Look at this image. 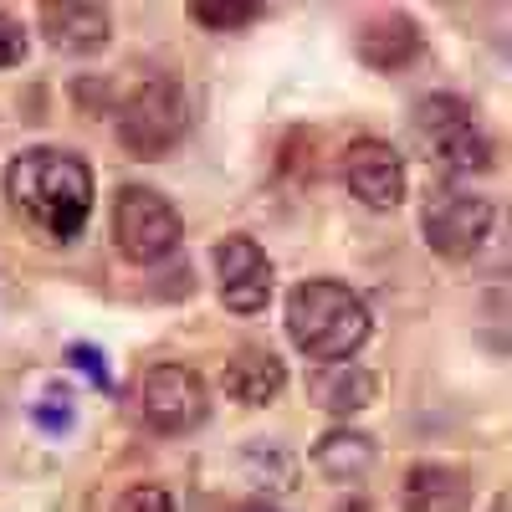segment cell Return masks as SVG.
Listing matches in <instances>:
<instances>
[{"label": "cell", "mask_w": 512, "mask_h": 512, "mask_svg": "<svg viewBox=\"0 0 512 512\" xmlns=\"http://www.w3.org/2000/svg\"><path fill=\"white\" fill-rule=\"evenodd\" d=\"M6 200L21 221L41 226L52 241H72L93 216V169L72 149L31 144L6 169Z\"/></svg>", "instance_id": "6da1fadb"}, {"label": "cell", "mask_w": 512, "mask_h": 512, "mask_svg": "<svg viewBox=\"0 0 512 512\" xmlns=\"http://www.w3.org/2000/svg\"><path fill=\"white\" fill-rule=\"evenodd\" d=\"M287 333L313 364H344L354 359L369 333H374V313L369 303L338 277H308L297 282L287 297Z\"/></svg>", "instance_id": "7a4b0ae2"}, {"label": "cell", "mask_w": 512, "mask_h": 512, "mask_svg": "<svg viewBox=\"0 0 512 512\" xmlns=\"http://www.w3.org/2000/svg\"><path fill=\"white\" fill-rule=\"evenodd\" d=\"M185 128H190V98L175 72H144L118 103V139L139 159L169 154L185 139Z\"/></svg>", "instance_id": "3957f363"}, {"label": "cell", "mask_w": 512, "mask_h": 512, "mask_svg": "<svg viewBox=\"0 0 512 512\" xmlns=\"http://www.w3.org/2000/svg\"><path fill=\"white\" fill-rule=\"evenodd\" d=\"M415 139L436 159L441 175H451V180L487 175L492 169V139L477 128L472 108L451 93H431V98L415 103Z\"/></svg>", "instance_id": "277c9868"}, {"label": "cell", "mask_w": 512, "mask_h": 512, "mask_svg": "<svg viewBox=\"0 0 512 512\" xmlns=\"http://www.w3.org/2000/svg\"><path fill=\"white\" fill-rule=\"evenodd\" d=\"M497 226V205L487 195H472L461 185H436L425 195V210H420V231H425V246L446 262H466L487 246Z\"/></svg>", "instance_id": "5b68a950"}, {"label": "cell", "mask_w": 512, "mask_h": 512, "mask_svg": "<svg viewBox=\"0 0 512 512\" xmlns=\"http://www.w3.org/2000/svg\"><path fill=\"white\" fill-rule=\"evenodd\" d=\"M113 241L128 262H164L180 246V210L169 205L154 185H123L113 195Z\"/></svg>", "instance_id": "8992f818"}, {"label": "cell", "mask_w": 512, "mask_h": 512, "mask_svg": "<svg viewBox=\"0 0 512 512\" xmlns=\"http://www.w3.org/2000/svg\"><path fill=\"white\" fill-rule=\"evenodd\" d=\"M134 405L139 420L159 436H185L205 420L210 395H205V379L190 364H149L134 384Z\"/></svg>", "instance_id": "52a82bcc"}, {"label": "cell", "mask_w": 512, "mask_h": 512, "mask_svg": "<svg viewBox=\"0 0 512 512\" xmlns=\"http://www.w3.org/2000/svg\"><path fill=\"white\" fill-rule=\"evenodd\" d=\"M216 282H221V303L241 318L262 313L272 303V262L256 236H221L216 241Z\"/></svg>", "instance_id": "ba28073f"}, {"label": "cell", "mask_w": 512, "mask_h": 512, "mask_svg": "<svg viewBox=\"0 0 512 512\" xmlns=\"http://www.w3.org/2000/svg\"><path fill=\"white\" fill-rule=\"evenodd\" d=\"M344 185L369 210H395L405 195V164L384 139H359L344 154Z\"/></svg>", "instance_id": "9c48e42d"}, {"label": "cell", "mask_w": 512, "mask_h": 512, "mask_svg": "<svg viewBox=\"0 0 512 512\" xmlns=\"http://www.w3.org/2000/svg\"><path fill=\"white\" fill-rule=\"evenodd\" d=\"M41 36H47L57 52L93 57V52L108 47L113 21H108L103 6H93V0H52V6L41 11Z\"/></svg>", "instance_id": "30bf717a"}, {"label": "cell", "mask_w": 512, "mask_h": 512, "mask_svg": "<svg viewBox=\"0 0 512 512\" xmlns=\"http://www.w3.org/2000/svg\"><path fill=\"white\" fill-rule=\"evenodd\" d=\"M405 512H466L472 507V477L446 461H420L400 487Z\"/></svg>", "instance_id": "8fae6325"}, {"label": "cell", "mask_w": 512, "mask_h": 512, "mask_svg": "<svg viewBox=\"0 0 512 512\" xmlns=\"http://www.w3.org/2000/svg\"><path fill=\"white\" fill-rule=\"evenodd\" d=\"M221 384H226V395H231L236 405H267V400H277V395H282V384H287V364H282L272 349L246 344V349H236V354L226 359Z\"/></svg>", "instance_id": "7c38bea8"}, {"label": "cell", "mask_w": 512, "mask_h": 512, "mask_svg": "<svg viewBox=\"0 0 512 512\" xmlns=\"http://www.w3.org/2000/svg\"><path fill=\"white\" fill-rule=\"evenodd\" d=\"M359 57L379 72H395V67H410L420 57V26L400 11H384L374 16L364 31H359Z\"/></svg>", "instance_id": "4fadbf2b"}, {"label": "cell", "mask_w": 512, "mask_h": 512, "mask_svg": "<svg viewBox=\"0 0 512 512\" xmlns=\"http://www.w3.org/2000/svg\"><path fill=\"white\" fill-rule=\"evenodd\" d=\"M313 461H318V472L333 477V482H359L379 461V441L364 436V431H349V425H333V431H323L313 441Z\"/></svg>", "instance_id": "5bb4252c"}, {"label": "cell", "mask_w": 512, "mask_h": 512, "mask_svg": "<svg viewBox=\"0 0 512 512\" xmlns=\"http://www.w3.org/2000/svg\"><path fill=\"white\" fill-rule=\"evenodd\" d=\"M313 395L323 400L328 415H354L374 400V379L354 364H328V369L313 374Z\"/></svg>", "instance_id": "9a60e30c"}, {"label": "cell", "mask_w": 512, "mask_h": 512, "mask_svg": "<svg viewBox=\"0 0 512 512\" xmlns=\"http://www.w3.org/2000/svg\"><path fill=\"white\" fill-rule=\"evenodd\" d=\"M246 472L256 477V487H292V456L277 441H251L246 446Z\"/></svg>", "instance_id": "2e32d148"}, {"label": "cell", "mask_w": 512, "mask_h": 512, "mask_svg": "<svg viewBox=\"0 0 512 512\" xmlns=\"http://www.w3.org/2000/svg\"><path fill=\"white\" fill-rule=\"evenodd\" d=\"M262 16V6L256 0H200V6H190V21L200 26H221V31H236L246 21Z\"/></svg>", "instance_id": "e0dca14e"}, {"label": "cell", "mask_w": 512, "mask_h": 512, "mask_svg": "<svg viewBox=\"0 0 512 512\" xmlns=\"http://www.w3.org/2000/svg\"><path fill=\"white\" fill-rule=\"evenodd\" d=\"M113 512H175V497H169L159 482H134V487H123Z\"/></svg>", "instance_id": "ac0fdd59"}, {"label": "cell", "mask_w": 512, "mask_h": 512, "mask_svg": "<svg viewBox=\"0 0 512 512\" xmlns=\"http://www.w3.org/2000/svg\"><path fill=\"white\" fill-rule=\"evenodd\" d=\"M21 57H26V26L11 11H0V67H16Z\"/></svg>", "instance_id": "d6986e66"}, {"label": "cell", "mask_w": 512, "mask_h": 512, "mask_svg": "<svg viewBox=\"0 0 512 512\" xmlns=\"http://www.w3.org/2000/svg\"><path fill=\"white\" fill-rule=\"evenodd\" d=\"M67 359H72V364H82V374H88V379L98 384V390H108V384H113V379H108V369H103V354H98V349L72 344V349H67Z\"/></svg>", "instance_id": "ffe728a7"}, {"label": "cell", "mask_w": 512, "mask_h": 512, "mask_svg": "<svg viewBox=\"0 0 512 512\" xmlns=\"http://www.w3.org/2000/svg\"><path fill=\"white\" fill-rule=\"evenodd\" d=\"M241 512H277V507H267V502H251V507H241Z\"/></svg>", "instance_id": "44dd1931"}, {"label": "cell", "mask_w": 512, "mask_h": 512, "mask_svg": "<svg viewBox=\"0 0 512 512\" xmlns=\"http://www.w3.org/2000/svg\"><path fill=\"white\" fill-rule=\"evenodd\" d=\"M492 512H512V497H502V502H497V507H492Z\"/></svg>", "instance_id": "7402d4cb"}]
</instances>
